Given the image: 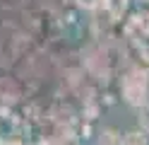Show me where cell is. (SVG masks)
Listing matches in <instances>:
<instances>
[{"label":"cell","mask_w":149,"mask_h":145,"mask_svg":"<svg viewBox=\"0 0 149 145\" xmlns=\"http://www.w3.org/2000/svg\"><path fill=\"white\" fill-rule=\"evenodd\" d=\"M147 94H149V90H147V75L144 73L132 70V73H127L123 77V99L130 106H135V109L147 106L149 104Z\"/></svg>","instance_id":"1"},{"label":"cell","mask_w":149,"mask_h":145,"mask_svg":"<svg viewBox=\"0 0 149 145\" xmlns=\"http://www.w3.org/2000/svg\"><path fill=\"white\" fill-rule=\"evenodd\" d=\"M120 145H149V135H147V131H142V128L127 131V133H123Z\"/></svg>","instance_id":"2"},{"label":"cell","mask_w":149,"mask_h":145,"mask_svg":"<svg viewBox=\"0 0 149 145\" xmlns=\"http://www.w3.org/2000/svg\"><path fill=\"white\" fill-rule=\"evenodd\" d=\"M123 135H120L116 128H104L99 133V145H120Z\"/></svg>","instance_id":"3"},{"label":"cell","mask_w":149,"mask_h":145,"mask_svg":"<svg viewBox=\"0 0 149 145\" xmlns=\"http://www.w3.org/2000/svg\"><path fill=\"white\" fill-rule=\"evenodd\" d=\"M139 126H142V131H149V104L147 106H142V109H139Z\"/></svg>","instance_id":"4"},{"label":"cell","mask_w":149,"mask_h":145,"mask_svg":"<svg viewBox=\"0 0 149 145\" xmlns=\"http://www.w3.org/2000/svg\"><path fill=\"white\" fill-rule=\"evenodd\" d=\"M139 15L149 17V0H139Z\"/></svg>","instance_id":"5"}]
</instances>
